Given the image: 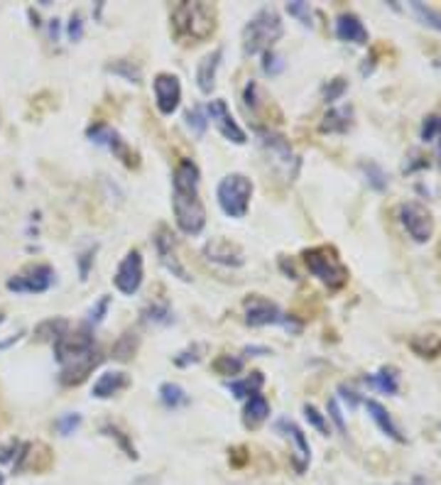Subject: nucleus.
<instances>
[{
	"mask_svg": "<svg viewBox=\"0 0 441 485\" xmlns=\"http://www.w3.org/2000/svg\"><path fill=\"white\" fill-rule=\"evenodd\" d=\"M172 211L181 233L198 235L206 225V208L198 196V167L181 159L172 174Z\"/></svg>",
	"mask_w": 441,
	"mask_h": 485,
	"instance_id": "obj_1",
	"label": "nucleus"
},
{
	"mask_svg": "<svg viewBox=\"0 0 441 485\" xmlns=\"http://www.w3.org/2000/svg\"><path fill=\"white\" fill-rule=\"evenodd\" d=\"M54 358L59 363V378L64 385H79L88 378V373L98 366V351L93 346L91 326H81L76 331L66 329L54 341Z\"/></svg>",
	"mask_w": 441,
	"mask_h": 485,
	"instance_id": "obj_2",
	"label": "nucleus"
},
{
	"mask_svg": "<svg viewBox=\"0 0 441 485\" xmlns=\"http://www.w3.org/2000/svg\"><path fill=\"white\" fill-rule=\"evenodd\" d=\"M174 20V30L179 37H186V40H206L208 35L216 27V10L206 3H181L174 8L172 13Z\"/></svg>",
	"mask_w": 441,
	"mask_h": 485,
	"instance_id": "obj_3",
	"label": "nucleus"
},
{
	"mask_svg": "<svg viewBox=\"0 0 441 485\" xmlns=\"http://www.w3.org/2000/svg\"><path fill=\"white\" fill-rule=\"evenodd\" d=\"M302 257H304L309 272L322 284H326L329 289H341V287L349 282V267L341 262L339 252L334 247H326V245L312 247V250L302 252Z\"/></svg>",
	"mask_w": 441,
	"mask_h": 485,
	"instance_id": "obj_4",
	"label": "nucleus"
},
{
	"mask_svg": "<svg viewBox=\"0 0 441 485\" xmlns=\"http://www.w3.org/2000/svg\"><path fill=\"white\" fill-rule=\"evenodd\" d=\"M282 20H280L275 8H262L255 13V18L248 22L245 32H243V42H245L248 54L270 52L272 44L282 37Z\"/></svg>",
	"mask_w": 441,
	"mask_h": 485,
	"instance_id": "obj_5",
	"label": "nucleus"
},
{
	"mask_svg": "<svg viewBox=\"0 0 441 485\" xmlns=\"http://www.w3.org/2000/svg\"><path fill=\"white\" fill-rule=\"evenodd\" d=\"M250 196H253V181L243 174H228L225 179H220L216 189L220 211L230 218L245 216L248 206H250Z\"/></svg>",
	"mask_w": 441,
	"mask_h": 485,
	"instance_id": "obj_6",
	"label": "nucleus"
},
{
	"mask_svg": "<svg viewBox=\"0 0 441 485\" xmlns=\"http://www.w3.org/2000/svg\"><path fill=\"white\" fill-rule=\"evenodd\" d=\"M245 324L248 326H255V329L285 326L287 331H292V334H297V331L302 329V324H297L294 319L287 316L277 304L262 299V297H250V299L245 302Z\"/></svg>",
	"mask_w": 441,
	"mask_h": 485,
	"instance_id": "obj_7",
	"label": "nucleus"
},
{
	"mask_svg": "<svg viewBox=\"0 0 441 485\" xmlns=\"http://www.w3.org/2000/svg\"><path fill=\"white\" fill-rule=\"evenodd\" d=\"M397 216H400L402 228L407 230V235H410V238L415 240V242H427L434 235V218H432V213H429V208L422 206L419 201L402 203L400 211H397Z\"/></svg>",
	"mask_w": 441,
	"mask_h": 485,
	"instance_id": "obj_8",
	"label": "nucleus"
},
{
	"mask_svg": "<svg viewBox=\"0 0 441 485\" xmlns=\"http://www.w3.org/2000/svg\"><path fill=\"white\" fill-rule=\"evenodd\" d=\"M260 145H262V150L267 152V157L272 159L275 169H280V172H282L289 181L294 179L297 167H299V159H297V154L292 152L289 142H287L282 135H275V132H262Z\"/></svg>",
	"mask_w": 441,
	"mask_h": 485,
	"instance_id": "obj_9",
	"label": "nucleus"
},
{
	"mask_svg": "<svg viewBox=\"0 0 441 485\" xmlns=\"http://www.w3.org/2000/svg\"><path fill=\"white\" fill-rule=\"evenodd\" d=\"M54 284V270L49 265H32L25 272L15 275L8 279L10 292H20V294H42Z\"/></svg>",
	"mask_w": 441,
	"mask_h": 485,
	"instance_id": "obj_10",
	"label": "nucleus"
},
{
	"mask_svg": "<svg viewBox=\"0 0 441 485\" xmlns=\"http://www.w3.org/2000/svg\"><path fill=\"white\" fill-rule=\"evenodd\" d=\"M142 275H145V270H142V255H140V250H130L128 255L123 257V262L118 265L115 275H113L115 289H118L120 294H125V297H132L137 289H140Z\"/></svg>",
	"mask_w": 441,
	"mask_h": 485,
	"instance_id": "obj_11",
	"label": "nucleus"
},
{
	"mask_svg": "<svg viewBox=\"0 0 441 485\" xmlns=\"http://www.w3.org/2000/svg\"><path fill=\"white\" fill-rule=\"evenodd\" d=\"M154 88V103L162 115H172L179 108L181 101V84L174 74H157L152 81Z\"/></svg>",
	"mask_w": 441,
	"mask_h": 485,
	"instance_id": "obj_12",
	"label": "nucleus"
},
{
	"mask_svg": "<svg viewBox=\"0 0 441 485\" xmlns=\"http://www.w3.org/2000/svg\"><path fill=\"white\" fill-rule=\"evenodd\" d=\"M206 110H208V118L213 120V125H216L218 132L225 137V140L235 142V145H243V142L248 140V137H245V130H243L240 125L235 123V118L230 115V110H228V106H225V101H220V98H216V101L208 103Z\"/></svg>",
	"mask_w": 441,
	"mask_h": 485,
	"instance_id": "obj_13",
	"label": "nucleus"
},
{
	"mask_svg": "<svg viewBox=\"0 0 441 485\" xmlns=\"http://www.w3.org/2000/svg\"><path fill=\"white\" fill-rule=\"evenodd\" d=\"M277 432H285V437L294 444V454H292V463H294L297 473H304L309 468V461H312V449H309V441L304 437V432H302L299 427H297L294 422H289V419H280L277 424Z\"/></svg>",
	"mask_w": 441,
	"mask_h": 485,
	"instance_id": "obj_14",
	"label": "nucleus"
},
{
	"mask_svg": "<svg viewBox=\"0 0 441 485\" xmlns=\"http://www.w3.org/2000/svg\"><path fill=\"white\" fill-rule=\"evenodd\" d=\"M154 247H157V255H159V262L164 265V267L169 270V272L174 275V277H179L181 282H189L191 275L186 272V267L179 262V257H176V247H174V240L172 235L167 233V228H162L157 233V238H154Z\"/></svg>",
	"mask_w": 441,
	"mask_h": 485,
	"instance_id": "obj_15",
	"label": "nucleus"
},
{
	"mask_svg": "<svg viewBox=\"0 0 441 485\" xmlns=\"http://www.w3.org/2000/svg\"><path fill=\"white\" fill-rule=\"evenodd\" d=\"M336 37L341 42L351 44H368V30L361 22V18L353 13H344L336 18Z\"/></svg>",
	"mask_w": 441,
	"mask_h": 485,
	"instance_id": "obj_16",
	"label": "nucleus"
},
{
	"mask_svg": "<svg viewBox=\"0 0 441 485\" xmlns=\"http://www.w3.org/2000/svg\"><path fill=\"white\" fill-rule=\"evenodd\" d=\"M203 252H206V257L211 262L225 265V267H240L243 265V252L233 245V242H228L223 238L211 240L206 247H203Z\"/></svg>",
	"mask_w": 441,
	"mask_h": 485,
	"instance_id": "obj_17",
	"label": "nucleus"
},
{
	"mask_svg": "<svg viewBox=\"0 0 441 485\" xmlns=\"http://www.w3.org/2000/svg\"><path fill=\"white\" fill-rule=\"evenodd\" d=\"M366 410L368 415H371V419L375 424H378V429L385 434V437H390L393 441H405V437H402L400 427L395 424V419L390 417V412L385 410L383 405H380L378 400H366Z\"/></svg>",
	"mask_w": 441,
	"mask_h": 485,
	"instance_id": "obj_18",
	"label": "nucleus"
},
{
	"mask_svg": "<svg viewBox=\"0 0 441 485\" xmlns=\"http://www.w3.org/2000/svg\"><path fill=\"white\" fill-rule=\"evenodd\" d=\"M86 135L91 137V140L96 142V145L108 147V150H113L115 154H120V157H123L125 162L130 164V159H128V150H125L123 140H120V137H118V132H115V130H110L108 125H103V123L91 125V128L86 130Z\"/></svg>",
	"mask_w": 441,
	"mask_h": 485,
	"instance_id": "obj_19",
	"label": "nucleus"
},
{
	"mask_svg": "<svg viewBox=\"0 0 441 485\" xmlns=\"http://www.w3.org/2000/svg\"><path fill=\"white\" fill-rule=\"evenodd\" d=\"M128 375L120 373V371H110V373H103L101 378L93 383V397H98V400H108V397L118 395L120 390L128 388Z\"/></svg>",
	"mask_w": 441,
	"mask_h": 485,
	"instance_id": "obj_20",
	"label": "nucleus"
},
{
	"mask_svg": "<svg viewBox=\"0 0 441 485\" xmlns=\"http://www.w3.org/2000/svg\"><path fill=\"white\" fill-rule=\"evenodd\" d=\"M220 57H223V49H213L211 54H206V57L198 62L196 81H198V88H201L203 93H211L213 84H216V71H218Z\"/></svg>",
	"mask_w": 441,
	"mask_h": 485,
	"instance_id": "obj_21",
	"label": "nucleus"
},
{
	"mask_svg": "<svg viewBox=\"0 0 441 485\" xmlns=\"http://www.w3.org/2000/svg\"><path fill=\"white\" fill-rule=\"evenodd\" d=\"M262 383H265L262 375H260V373H253L250 378L230 380V383H228V390H230V393H233L235 397H238V400H250L253 395L260 393Z\"/></svg>",
	"mask_w": 441,
	"mask_h": 485,
	"instance_id": "obj_22",
	"label": "nucleus"
},
{
	"mask_svg": "<svg viewBox=\"0 0 441 485\" xmlns=\"http://www.w3.org/2000/svg\"><path fill=\"white\" fill-rule=\"evenodd\" d=\"M366 385H371V388L380 390V393H385V395H395L397 390H400L395 368H383V371H378L375 375H368Z\"/></svg>",
	"mask_w": 441,
	"mask_h": 485,
	"instance_id": "obj_23",
	"label": "nucleus"
},
{
	"mask_svg": "<svg viewBox=\"0 0 441 485\" xmlns=\"http://www.w3.org/2000/svg\"><path fill=\"white\" fill-rule=\"evenodd\" d=\"M351 115H353L351 108H331L322 123V130L324 132H346L351 128Z\"/></svg>",
	"mask_w": 441,
	"mask_h": 485,
	"instance_id": "obj_24",
	"label": "nucleus"
},
{
	"mask_svg": "<svg viewBox=\"0 0 441 485\" xmlns=\"http://www.w3.org/2000/svg\"><path fill=\"white\" fill-rule=\"evenodd\" d=\"M267 417H270V402L265 400L260 393L253 395L250 400H248V407H245V424L257 427V424H262Z\"/></svg>",
	"mask_w": 441,
	"mask_h": 485,
	"instance_id": "obj_25",
	"label": "nucleus"
},
{
	"mask_svg": "<svg viewBox=\"0 0 441 485\" xmlns=\"http://www.w3.org/2000/svg\"><path fill=\"white\" fill-rule=\"evenodd\" d=\"M159 400L164 402L167 407H172V410H176V407L186 405L189 402V397H186L184 388L176 383H164L162 388H159Z\"/></svg>",
	"mask_w": 441,
	"mask_h": 485,
	"instance_id": "obj_26",
	"label": "nucleus"
},
{
	"mask_svg": "<svg viewBox=\"0 0 441 485\" xmlns=\"http://www.w3.org/2000/svg\"><path fill=\"white\" fill-rule=\"evenodd\" d=\"M410 8H412V13L424 22V25L434 27V30L441 32V13H437V10L429 8V5H424V3H417V0L415 3H410Z\"/></svg>",
	"mask_w": 441,
	"mask_h": 485,
	"instance_id": "obj_27",
	"label": "nucleus"
},
{
	"mask_svg": "<svg viewBox=\"0 0 441 485\" xmlns=\"http://www.w3.org/2000/svg\"><path fill=\"white\" fill-rule=\"evenodd\" d=\"M66 329H69V321H64V319H49V321H44V324H40V326H37L35 334L40 336V339L57 341Z\"/></svg>",
	"mask_w": 441,
	"mask_h": 485,
	"instance_id": "obj_28",
	"label": "nucleus"
},
{
	"mask_svg": "<svg viewBox=\"0 0 441 485\" xmlns=\"http://www.w3.org/2000/svg\"><path fill=\"white\" fill-rule=\"evenodd\" d=\"M108 71H113V74L123 76V79L130 81V84H140V79H142L140 66H135L132 62H115V64L108 66Z\"/></svg>",
	"mask_w": 441,
	"mask_h": 485,
	"instance_id": "obj_29",
	"label": "nucleus"
},
{
	"mask_svg": "<svg viewBox=\"0 0 441 485\" xmlns=\"http://www.w3.org/2000/svg\"><path fill=\"white\" fill-rule=\"evenodd\" d=\"M363 172H366V176H368V184H371L373 189L383 191L385 186H388V174H385V172H383V167H378V164H375V162L363 164Z\"/></svg>",
	"mask_w": 441,
	"mask_h": 485,
	"instance_id": "obj_30",
	"label": "nucleus"
},
{
	"mask_svg": "<svg viewBox=\"0 0 441 485\" xmlns=\"http://www.w3.org/2000/svg\"><path fill=\"white\" fill-rule=\"evenodd\" d=\"M142 316H145V321H152V324H169L172 321V311H169L167 304L147 307L145 311H142Z\"/></svg>",
	"mask_w": 441,
	"mask_h": 485,
	"instance_id": "obj_31",
	"label": "nucleus"
},
{
	"mask_svg": "<svg viewBox=\"0 0 441 485\" xmlns=\"http://www.w3.org/2000/svg\"><path fill=\"white\" fill-rule=\"evenodd\" d=\"M304 417H307V422L312 424L314 429H317L319 434H324L326 437L329 434V422H326V417L322 415V412L317 410L314 405H304Z\"/></svg>",
	"mask_w": 441,
	"mask_h": 485,
	"instance_id": "obj_32",
	"label": "nucleus"
},
{
	"mask_svg": "<svg viewBox=\"0 0 441 485\" xmlns=\"http://www.w3.org/2000/svg\"><path fill=\"white\" fill-rule=\"evenodd\" d=\"M213 368H216V373H220V375H238L243 371V361L233 356H220L218 361L213 363Z\"/></svg>",
	"mask_w": 441,
	"mask_h": 485,
	"instance_id": "obj_33",
	"label": "nucleus"
},
{
	"mask_svg": "<svg viewBox=\"0 0 441 485\" xmlns=\"http://www.w3.org/2000/svg\"><path fill=\"white\" fill-rule=\"evenodd\" d=\"M439 128H441V118L439 115H429V118H424L422 123V140L424 142H434L439 135Z\"/></svg>",
	"mask_w": 441,
	"mask_h": 485,
	"instance_id": "obj_34",
	"label": "nucleus"
},
{
	"mask_svg": "<svg viewBox=\"0 0 441 485\" xmlns=\"http://www.w3.org/2000/svg\"><path fill=\"white\" fill-rule=\"evenodd\" d=\"M79 424H81V417L79 415H64V417H59L57 419V432L62 434V437H69V434H74L76 429H79Z\"/></svg>",
	"mask_w": 441,
	"mask_h": 485,
	"instance_id": "obj_35",
	"label": "nucleus"
},
{
	"mask_svg": "<svg viewBox=\"0 0 441 485\" xmlns=\"http://www.w3.org/2000/svg\"><path fill=\"white\" fill-rule=\"evenodd\" d=\"M186 125H189L196 135H203V130H206V115H203V110L191 108L189 113H186Z\"/></svg>",
	"mask_w": 441,
	"mask_h": 485,
	"instance_id": "obj_36",
	"label": "nucleus"
},
{
	"mask_svg": "<svg viewBox=\"0 0 441 485\" xmlns=\"http://www.w3.org/2000/svg\"><path fill=\"white\" fill-rule=\"evenodd\" d=\"M110 307V297H101V299L93 304L91 309V316H88V326H96V324H101L103 319H106V311Z\"/></svg>",
	"mask_w": 441,
	"mask_h": 485,
	"instance_id": "obj_37",
	"label": "nucleus"
},
{
	"mask_svg": "<svg viewBox=\"0 0 441 485\" xmlns=\"http://www.w3.org/2000/svg\"><path fill=\"white\" fill-rule=\"evenodd\" d=\"M132 351H135V341H132V336L130 334H125L123 339L115 343V348H113V358H118V361H125V358H130L132 356Z\"/></svg>",
	"mask_w": 441,
	"mask_h": 485,
	"instance_id": "obj_38",
	"label": "nucleus"
},
{
	"mask_svg": "<svg viewBox=\"0 0 441 485\" xmlns=\"http://www.w3.org/2000/svg\"><path fill=\"white\" fill-rule=\"evenodd\" d=\"M287 13L294 15V18H299L302 25H312V10H309V3H302V0L289 3L287 5Z\"/></svg>",
	"mask_w": 441,
	"mask_h": 485,
	"instance_id": "obj_39",
	"label": "nucleus"
},
{
	"mask_svg": "<svg viewBox=\"0 0 441 485\" xmlns=\"http://www.w3.org/2000/svg\"><path fill=\"white\" fill-rule=\"evenodd\" d=\"M344 91H346V81L344 79H334L326 88H324V98H326V103H334V101H339V98L344 96Z\"/></svg>",
	"mask_w": 441,
	"mask_h": 485,
	"instance_id": "obj_40",
	"label": "nucleus"
},
{
	"mask_svg": "<svg viewBox=\"0 0 441 485\" xmlns=\"http://www.w3.org/2000/svg\"><path fill=\"white\" fill-rule=\"evenodd\" d=\"M329 415L331 419H334V424L339 427V432L341 434H346V422H344V412H341V407H339V400H329Z\"/></svg>",
	"mask_w": 441,
	"mask_h": 485,
	"instance_id": "obj_41",
	"label": "nucleus"
},
{
	"mask_svg": "<svg viewBox=\"0 0 441 485\" xmlns=\"http://www.w3.org/2000/svg\"><path fill=\"white\" fill-rule=\"evenodd\" d=\"M81 35H84V20H81V15H71V22H69V40L71 42H79Z\"/></svg>",
	"mask_w": 441,
	"mask_h": 485,
	"instance_id": "obj_42",
	"label": "nucleus"
},
{
	"mask_svg": "<svg viewBox=\"0 0 441 485\" xmlns=\"http://www.w3.org/2000/svg\"><path fill=\"white\" fill-rule=\"evenodd\" d=\"M282 57H277V54L272 52H265V64L262 69L267 71V74H277V71H282Z\"/></svg>",
	"mask_w": 441,
	"mask_h": 485,
	"instance_id": "obj_43",
	"label": "nucleus"
},
{
	"mask_svg": "<svg viewBox=\"0 0 441 485\" xmlns=\"http://www.w3.org/2000/svg\"><path fill=\"white\" fill-rule=\"evenodd\" d=\"M93 250H88V252H84V255L79 257V272H81V279H86V275H88V265L93 262Z\"/></svg>",
	"mask_w": 441,
	"mask_h": 485,
	"instance_id": "obj_44",
	"label": "nucleus"
},
{
	"mask_svg": "<svg viewBox=\"0 0 441 485\" xmlns=\"http://www.w3.org/2000/svg\"><path fill=\"white\" fill-rule=\"evenodd\" d=\"M339 393H341V400H344V402H349V407H356V405H358V395L353 393V390L346 388V385H341V388H339Z\"/></svg>",
	"mask_w": 441,
	"mask_h": 485,
	"instance_id": "obj_45",
	"label": "nucleus"
},
{
	"mask_svg": "<svg viewBox=\"0 0 441 485\" xmlns=\"http://www.w3.org/2000/svg\"><path fill=\"white\" fill-rule=\"evenodd\" d=\"M20 336L22 334H18V336H10V339H5V341H0V351H5V348H10V346H15L20 341Z\"/></svg>",
	"mask_w": 441,
	"mask_h": 485,
	"instance_id": "obj_46",
	"label": "nucleus"
},
{
	"mask_svg": "<svg viewBox=\"0 0 441 485\" xmlns=\"http://www.w3.org/2000/svg\"><path fill=\"white\" fill-rule=\"evenodd\" d=\"M49 35H52V40L57 42V35H59V20H52V25H49Z\"/></svg>",
	"mask_w": 441,
	"mask_h": 485,
	"instance_id": "obj_47",
	"label": "nucleus"
},
{
	"mask_svg": "<svg viewBox=\"0 0 441 485\" xmlns=\"http://www.w3.org/2000/svg\"><path fill=\"white\" fill-rule=\"evenodd\" d=\"M400 485H429L427 481H422V478H415V481H410V483H400Z\"/></svg>",
	"mask_w": 441,
	"mask_h": 485,
	"instance_id": "obj_48",
	"label": "nucleus"
},
{
	"mask_svg": "<svg viewBox=\"0 0 441 485\" xmlns=\"http://www.w3.org/2000/svg\"><path fill=\"white\" fill-rule=\"evenodd\" d=\"M437 154H439V162H441V128H439V135H437Z\"/></svg>",
	"mask_w": 441,
	"mask_h": 485,
	"instance_id": "obj_49",
	"label": "nucleus"
},
{
	"mask_svg": "<svg viewBox=\"0 0 441 485\" xmlns=\"http://www.w3.org/2000/svg\"><path fill=\"white\" fill-rule=\"evenodd\" d=\"M0 485H5V476H3V473H0Z\"/></svg>",
	"mask_w": 441,
	"mask_h": 485,
	"instance_id": "obj_50",
	"label": "nucleus"
},
{
	"mask_svg": "<svg viewBox=\"0 0 441 485\" xmlns=\"http://www.w3.org/2000/svg\"><path fill=\"white\" fill-rule=\"evenodd\" d=\"M434 64H437V66H439V69H441V57H439V59H437V62H434Z\"/></svg>",
	"mask_w": 441,
	"mask_h": 485,
	"instance_id": "obj_51",
	"label": "nucleus"
},
{
	"mask_svg": "<svg viewBox=\"0 0 441 485\" xmlns=\"http://www.w3.org/2000/svg\"><path fill=\"white\" fill-rule=\"evenodd\" d=\"M0 324H3V314H0Z\"/></svg>",
	"mask_w": 441,
	"mask_h": 485,
	"instance_id": "obj_52",
	"label": "nucleus"
}]
</instances>
